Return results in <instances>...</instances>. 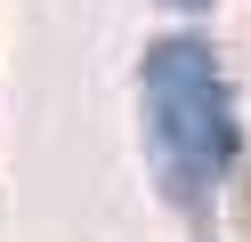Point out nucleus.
I'll list each match as a JSON object with an SVG mask.
<instances>
[{"label": "nucleus", "instance_id": "obj_2", "mask_svg": "<svg viewBox=\"0 0 251 242\" xmlns=\"http://www.w3.org/2000/svg\"><path fill=\"white\" fill-rule=\"evenodd\" d=\"M170 8H202V0H170Z\"/></svg>", "mask_w": 251, "mask_h": 242}, {"label": "nucleus", "instance_id": "obj_1", "mask_svg": "<svg viewBox=\"0 0 251 242\" xmlns=\"http://www.w3.org/2000/svg\"><path fill=\"white\" fill-rule=\"evenodd\" d=\"M138 97H146V145H154V170H162V194L170 202H211L243 161V121H235V97L219 81L211 48L154 41Z\"/></svg>", "mask_w": 251, "mask_h": 242}]
</instances>
